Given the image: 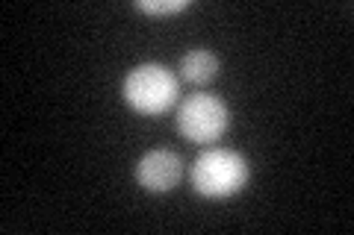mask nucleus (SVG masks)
Masks as SVG:
<instances>
[{"instance_id":"obj_1","label":"nucleus","mask_w":354,"mask_h":235,"mask_svg":"<svg viewBox=\"0 0 354 235\" xmlns=\"http://www.w3.org/2000/svg\"><path fill=\"white\" fill-rule=\"evenodd\" d=\"M251 176V167L245 162V156L227 147H213L204 150L195 159L189 180L192 188L201 197L209 200H221V197H234L236 192H242Z\"/></svg>"},{"instance_id":"obj_2","label":"nucleus","mask_w":354,"mask_h":235,"mask_svg":"<svg viewBox=\"0 0 354 235\" xmlns=\"http://www.w3.org/2000/svg\"><path fill=\"white\" fill-rule=\"evenodd\" d=\"M121 94L139 115H162L177 100V76L160 62H142L124 76Z\"/></svg>"},{"instance_id":"obj_3","label":"nucleus","mask_w":354,"mask_h":235,"mask_svg":"<svg viewBox=\"0 0 354 235\" xmlns=\"http://www.w3.org/2000/svg\"><path fill=\"white\" fill-rule=\"evenodd\" d=\"M230 127V109L216 94L195 92L177 106V132L192 144L218 141Z\"/></svg>"},{"instance_id":"obj_4","label":"nucleus","mask_w":354,"mask_h":235,"mask_svg":"<svg viewBox=\"0 0 354 235\" xmlns=\"http://www.w3.org/2000/svg\"><path fill=\"white\" fill-rule=\"evenodd\" d=\"M183 162L174 150H148L136 165V183L153 194L171 192L180 180Z\"/></svg>"},{"instance_id":"obj_5","label":"nucleus","mask_w":354,"mask_h":235,"mask_svg":"<svg viewBox=\"0 0 354 235\" xmlns=\"http://www.w3.org/2000/svg\"><path fill=\"white\" fill-rule=\"evenodd\" d=\"M216 74H218L216 53H209L204 48H195L180 59V76L192 85H207L209 80H216Z\"/></svg>"},{"instance_id":"obj_6","label":"nucleus","mask_w":354,"mask_h":235,"mask_svg":"<svg viewBox=\"0 0 354 235\" xmlns=\"http://www.w3.org/2000/svg\"><path fill=\"white\" fill-rule=\"evenodd\" d=\"M136 9L145 15H177L189 9V0H139Z\"/></svg>"}]
</instances>
